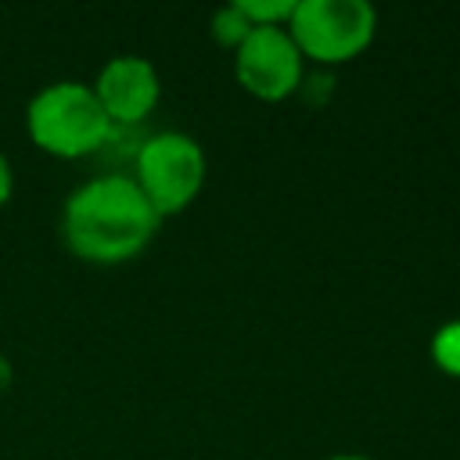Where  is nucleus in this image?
<instances>
[{"mask_svg": "<svg viewBox=\"0 0 460 460\" xmlns=\"http://www.w3.org/2000/svg\"><path fill=\"white\" fill-rule=\"evenodd\" d=\"M435 359L442 370L460 374V323H449L446 331H438L435 338Z\"/></svg>", "mask_w": 460, "mask_h": 460, "instance_id": "9", "label": "nucleus"}, {"mask_svg": "<svg viewBox=\"0 0 460 460\" xmlns=\"http://www.w3.org/2000/svg\"><path fill=\"white\" fill-rule=\"evenodd\" d=\"M377 14L367 0H298L288 32L302 58L341 65L363 54L374 40Z\"/></svg>", "mask_w": 460, "mask_h": 460, "instance_id": "4", "label": "nucleus"}, {"mask_svg": "<svg viewBox=\"0 0 460 460\" xmlns=\"http://www.w3.org/2000/svg\"><path fill=\"white\" fill-rule=\"evenodd\" d=\"M234 75L248 93L262 101H284L295 93L302 83V50L295 47L288 25L252 29L234 47Z\"/></svg>", "mask_w": 460, "mask_h": 460, "instance_id": "5", "label": "nucleus"}, {"mask_svg": "<svg viewBox=\"0 0 460 460\" xmlns=\"http://www.w3.org/2000/svg\"><path fill=\"white\" fill-rule=\"evenodd\" d=\"M29 137L40 151L58 155V158H83L101 151L115 126L104 115L93 86L86 83H50L43 86L25 111Z\"/></svg>", "mask_w": 460, "mask_h": 460, "instance_id": "2", "label": "nucleus"}, {"mask_svg": "<svg viewBox=\"0 0 460 460\" xmlns=\"http://www.w3.org/2000/svg\"><path fill=\"white\" fill-rule=\"evenodd\" d=\"M252 32V25L241 18V11L230 4V7H223L216 18H212V36L219 40V43H226V47H237L244 36Z\"/></svg>", "mask_w": 460, "mask_h": 460, "instance_id": "8", "label": "nucleus"}, {"mask_svg": "<svg viewBox=\"0 0 460 460\" xmlns=\"http://www.w3.org/2000/svg\"><path fill=\"white\" fill-rule=\"evenodd\" d=\"M331 460H370V456H331Z\"/></svg>", "mask_w": 460, "mask_h": 460, "instance_id": "11", "label": "nucleus"}, {"mask_svg": "<svg viewBox=\"0 0 460 460\" xmlns=\"http://www.w3.org/2000/svg\"><path fill=\"white\" fill-rule=\"evenodd\" d=\"M295 4L298 0H237L234 7L252 29H262V25H288L295 14Z\"/></svg>", "mask_w": 460, "mask_h": 460, "instance_id": "7", "label": "nucleus"}, {"mask_svg": "<svg viewBox=\"0 0 460 460\" xmlns=\"http://www.w3.org/2000/svg\"><path fill=\"white\" fill-rule=\"evenodd\" d=\"M11 198V165H7V158H4V151H0V205Z\"/></svg>", "mask_w": 460, "mask_h": 460, "instance_id": "10", "label": "nucleus"}, {"mask_svg": "<svg viewBox=\"0 0 460 460\" xmlns=\"http://www.w3.org/2000/svg\"><path fill=\"white\" fill-rule=\"evenodd\" d=\"M133 183L147 198L158 219L183 212L205 183V155L194 137L165 129L137 147Z\"/></svg>", "mask_w": 460, "mask_h": 460, "instance_id": "3", "label": "nucleus"}, {"mask_svg": "<svg viewBox=\"0 0 460 460\" xmlns=\"http://www.w3.org/2000/svg\"><path fill=\"white\" fill-rule=\"evenodd\" d=\"M158 223L162 219L155 216L133 176L108 172L86 180L68 194L61 212V237L79 259L115 266L137 259L158 234Z\"/></svg>", "mask_w": 460, "mask_h": 460, "instance_id": "1", "label": "nucleus"}, {"mask_svg": "<svg viewBox=\"0 0 460 460\" xmlns=\"http://www.w3.org/2000/svg\"><path fill=\"white\" fill-rule=\"evenodd\" d=\"M93 93H97L104 115L111 119V126H137L158 104L162 83H158V72L147 58L119 54L97 72Z\"/></svg>", "mask_w": 460, "mask_h": 460, "instance_id": "6", "label": "nucleus"}]
</instances>
